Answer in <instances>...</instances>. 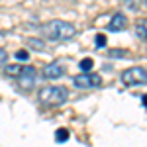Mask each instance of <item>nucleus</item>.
Returning a JSON list of instances; mask_svg holds the SVG:
<instances>
[{
  "label": "nucleus",
  "mask_w": 147,
  "mask_h": 147,
  "mask_svg": "<svg viewBox=\"0 0 147 147\" xmlns=\"http://www.w3.org/2000/svg\"><path fill=\"white\" fill-rule=\"evenodd\" d=\"M125 28H127V18L122 12H116L112 16V20H110V24H108V30L110 32H124Z\"/></svg>",
  "instance_id": "0eeeda50"
},
{
  "label": "nucleus",
  "mask_w": 147,
  "mask_h": 147,
  "mask_svg": "<svg viewBox=\"0 0 147 147\" xmlns=\"http://www.w3.org/2000/svg\"><path fill=\"white\" fill-rule=\"evenodd\" d=\"M41 34L49 41H69L77 35V28L65 20H53L41 28Z\"/></svg>",
  "instance_id": "f257e3e1"
},
{
  "label": "nucleus",
  "mask_w": 147,
  "mask_h": 147,
  "mask_svg": "<svg viewBox=\"0 0 147 147\" xmlns=\"http://www.w3.org/2000/svg\"><path fill=\"white\" fill-rule=\"evenodd\" d=\"M67 139H69V131L65 129V127H61V129H57V131H55V141L63 143V141H67Z\"/></svg>",
  "instance_id": "f8f14e48"
},
{
  "label": "nucleus",
  "mask_w": 147,
  "mask_h": 147,
  "mask_svg": "<svg viewBox=\"0 0 147 147\" xmlns=\"http://www.w3.org/2000/svg\"><path fill=\"white\" fill-rule=\"evenodd\" d=\"M108 57L122 59V57H127V51H122V49H112V51H108Z\"/></svg>",
  "instance_id": "ddd939ff"
},
{
  "label": "nucleus",
  "mask_w": 147,
  "mask_h": 147,
  "mask_svg": "<svg viewBox=\"0 0 147 147\" xmlns=\"http://www.w3.org/2000/svg\"><path fill=\"white\" fill-rule=\"evenodd\" d=\"M124 4L131 12H137L139 8H143V6H145V0H124Z\"/></svg>",
  "instance_id": "6e6552de"
},
{
  "label": "nucleus",
  "mask_w": 147,
  "mask_h": 147,
  "mask_svg": "<svg viewBox=\"0 0 147 147\" xmlns=\"http://www.w3.org/2000/svg\"><path fill=\"white\" fill-rule=\"evenodd\" d=\"M122 82L125 86H139V84H145L147 82V71L145 67H131L125 69L122 73Z\"/></svg>",
  "instance_id": "7ed1b4c3"
},
{
  "label": "nucleus",
  "mask_w": 147,
  "mask_h": 147,
  "mask_svg": "<svg viewBox=\"0 0 147 147\" xmlns=\"http://www.w3.org/2000/svg\"><path fill=\"white\" fill-rule=\"evenodd\" d=\"M4 73H6V77H14V79H16V77L22 73V67H20V65H8V67L4 69Z\"/></svg>",
  "instance_id": "1a4fd4ad"
},
{
  "label": "nucleus",
  "mask_w": 147,
  "mask_h": 147,
  "mask_svg": "<svg viewBox=\"0 0 147 147\" xmlns=\"http://www.w3.org/2000/svg\"><path fill=\"white\" fill-rule=\"evenodd\" d=\"M67 98L69 90L65 86H47V88L39 90V100L43 104H49V106H59V104L67 102Z\"/></svg>",
  "instance_id": "f03ea898"
},
{
  "label": "nucleus",
  "mask_w": 147,
  "mask_h": 147,
  "mask_svg": "<svg viewBox=\"0 0 147 147\" xmlns=\"http://www.w3.org/2000/svg\"><path fill=\"white\" fill-rule=\"evenodd\" d=\"M18 79V86L22 90H32L35 84V69L32 67H22V73L16 77Z\"/></svg>",
  "instance_id": "39448f33"
},
{
  "label": "nucleus",
  "mask_w": 147,
  "mask_h": 147,
  "mask_svg": "<svg viewBox=\"0 0 147 147\" xmlns=\"http://www.w3.org/2000/svg\"><path fill=\"white\" fill-rule=\"evenodd\" d=\"M145 30H147V24H145V20H141V22L137 24V28H136V35L141 39V41H145Z\"/></svg>",
  "instance_id": "9b49d317"
},
{
  "label": "nucleus",
  "mask_w": 147,
  "mask_h": 147,
  "mask_svg": "<svg viewBox=\"0 0 147 147\" xmlns=\"http://www.w3.org/2000/svg\"><path fill=\"white\" fill-rule=\"evenodd\" d=\"M6 61H8V53H6L4 49H0V67H4Z\"/></svg>",
  "instance_id": "2eb2a0df"
},
{
  "label": "nucleus",
  "mask_w": 147,
  "mask_h": 147,
  "mask_svg": "<svg viewBox=\"0 0 147 147\" xmlns=\"http://www.w3.org/2000/svg\"><path fill=\"white\" fill-rule=\"evenodd\" d=\"M65 75V67H63V63L61 61H51L49 65L43 67V77L49 80H55V79H61Z\"/></svg>",
  "instance_id": "423d86ee"
},
{
  "label": "nucleus",
  "mask_w": 147,
  "mask_h": 147,
  "mask_svg": "<svg viewBox=\"0 0 147 147\" xmlns=\"http://www.w3.org/2000/svg\"><path fill=\"white\" fill-rule=\"evenodd\" d=\"M92 67H94V61H92L90 57H84V59L79 63V69H82V73H90Z\"/></svg>",
  "instance_id": "9d476101"
},
{
  "label": "nucleus",
  "mask_w": 147,
  "mask_h": 147,
  "mask_svg": "<svg viewBox=\"0 0 147 147\" xmlns=\"http://www.w3.org/2000/svg\"><path fill=\"white\" fill-rule=\"evenodd\" d=\"M104 45H106V37L102 34H98L96 35V47H104Z\"/></svg>",
  "instance_id": "dca6fc26"
},
{
  "label": "nucleus",
  "mask_w": 147,
  "mask_h": 147,
  "mask_svg": "<svg viewBox=\"0 0 147 147\" xmlns=\"http://www.w3.org/2000/svg\"><path fill=\"white\" fill-rule=\"evenodd\" d=\"M30 45L35 47V49H41V47H43V43H41V41H37V39H30Z\"/></svg>",
  "instance_id": "f3484780"
},
{
  "label": "nucleus",
  "mask_w": 147,
  "mask_h": 147,
  "mask_svg": "<svg viewBox=\"0 0 147 147\" xmlns=\"http://www.w3.org/2000/svg\"><path fill=\"white\" fill-rule=\"evenodd\" d=\"M73 84L77 88H92V86L98 88V86H102V77L96 73H82L73 79Z\"/></svg>",
  "instance_id": "20e7f679"
},
{
  "label": "nucleus",
  "mask_w": 147,
  "mask_h": 147,
  "mask_svg": "<svg viewBox=\"0 0 147 147\" xmlns=\"http://www.w3.org/2000/svg\"><path fill=\"white\" fill-rule=\"evenodd\" d=\"M16 57H18L20 61H28V59H30V53H28L26 49H20V51L16 53Z\"/></svg>",
  "instance_id": "4468645a"
}]
</instances>
